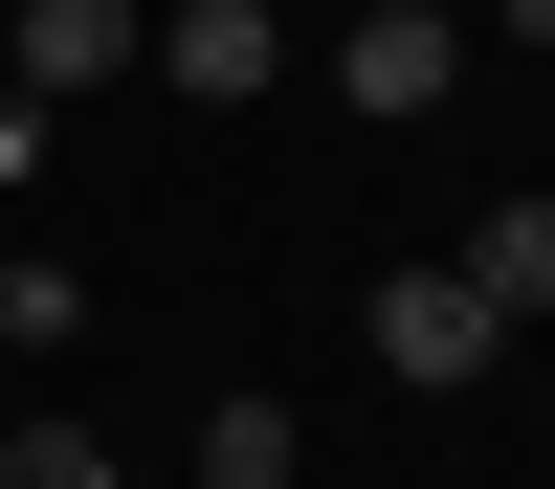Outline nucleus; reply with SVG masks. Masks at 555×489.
I'll return each instance as SVG.
<instances>
[{"mask_svg": "<svg viewBox=\"0 0 555 489\" xmlns=\"http://www.w3.org/2000/svg\"><path fill=\"white\" fill-rule=\"evenodd\" d=\"M133 67H156L178 112H245V89H289V23H267V0H178V23L133 44Z\"/></svg>", "mask_w": 555, "mask_h": 489, "instance_id": "2", "label": "nucleus"}, {"mask_svg": "<svg viewBox=\"0 0 555 489\" xmlns=\"http://www.w3.org/2000/svg\"><path fill=\"white\" fill-rule=\"evenodd\" d=\"M444 267L489 289V334H512V311H555V201H489V222H467Z\"/></svg>", "mask_w": 555, "mask_h": 489, "instance_id": "5", "label": "nucleus"}, {"mask_svg": "<svg viewBox=\"0 0 555 489\" xmlns=\"http://www.w3.org/2000/svg\"><path fill=\"white\" fill-rule=\"evenodd\" d=\"M356 334H378V378H400V400H467L489 356H512V334H489V289H467V267H378V311H356Z\"/></svg>", "mask_w": 555, "mask_h": 489, "instance_id": "1", "label": "nucleus"}, {"mask_svg": "<svg viewBox=\"0 0 555 489\" xmlns=\"http://www.w3.org/2000/svg\"><path fill=\"white\" fill-rule=\"evenodd\" d=\"M23 178H44V89H0V201H23Z\"/></svg>", "mask_w": 555, "mask_h": 489, "instance_id": "9", "label": "nucleus"}, {"mask_svg": "<svg viewBox=\"0 0 555 489\" xmlns=\"http://www.w3.org/2000/svg\"><path fill=\"white\" fill-rule=\"evenodd\" d=\"M334 89H356V112H444V89H467V23H444V0H356Z\"/></svg>", "mask_w": 555, "mask_h": 489, "instance_id": "3", "label": "nucleus"}, {"mask_svg": "<svg viewBox=\"0 0 555 489\" xmlns=\"http://www.w3.org/2000/svg\"><path fill=\"white\" fill-rule=\"evenodd\" d=\"M0 489H112V445H89V423H23V445H0Z\"/></svg>", "mask_w": 555, "mask_h": 489, "instance_id": "8", "label": "nucleus"}, {"mask_svg": "<svg viewBox=\"0 0 555 489\" xmlns=\"http://www.w3.org/2000/svg\"><path fill=\"white\" fill-rule=\"evenodd\" d=\"M201 489H289V400H222V423H201Z\"/></svg>", "mask_w": 555, "mask_h": 489, "instance_id": "6", "label": "nucleus"}, {"mask_svg": "<svg viewBox=\"0 0 555 489\" xmlns=\"http://www.w3.org/2000/svg\"><path fill=\"white\" fill-rule=\"evenodd\" d=\"M133 44H156V0H23V67H0V89H44V112H67V89H112Z\"/></svg>", "mask_w": 555, "mask_h": 489, "instance_id": "4", "label": "nucleus"}, {"mask_svg": "<svg viewBox=\"0 0 555 489\" xmlns=\"http://www.w3.org/2000/svg\"><path fill=\"white\" fill-rule=\"evenodd\" d=\"M489 23H512V44H555V0H489Z\"/></svg>", "mask_w": 555, "mask_h": 489, "instance_id": "10", "label": "nucleus"}, {"mask_svg": "<svg viewBox=\"0 0 555 489\" xmlns=\"http://www.w3.org/2000/svg\"><path fill=\"white\" fill-rule=\"evenodd\" d=\"M0 334H89V289H67L44 245H0Z\"/></svg>", "mask_w": 555, "mask_h": 489, "instance_id": "7", "label": "nucleus"}]
</instances>
